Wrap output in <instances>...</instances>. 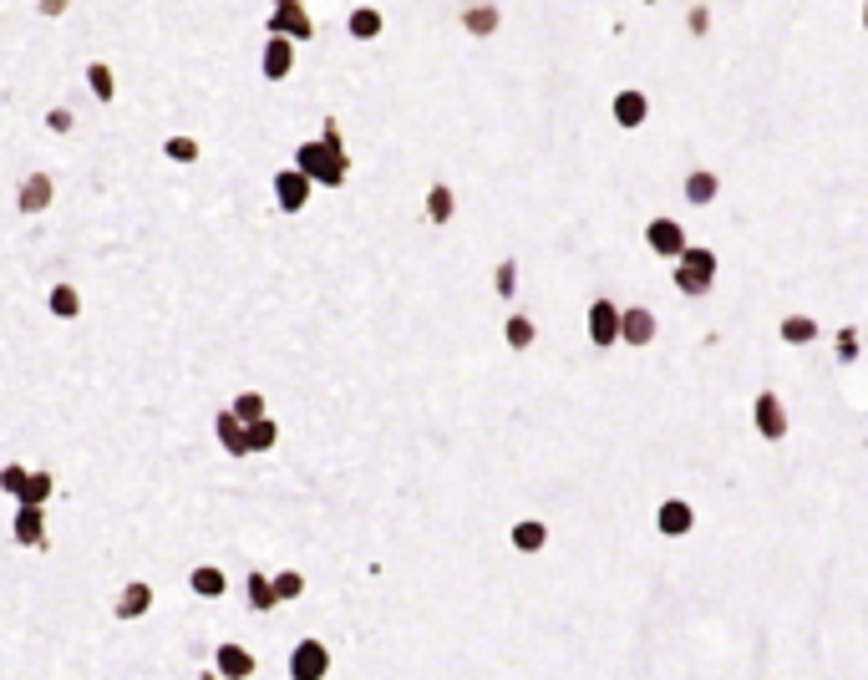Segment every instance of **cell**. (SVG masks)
<instances>
[{"instance_id": "34", "label": "cell", "mask_w": 868, "mask_h": 680, "mask_svg": "<svg viewBox=\"0 0 868 680\" xmlns=\"http://www.w3.org/2000/svg\"><path fill=\"white\" fill-rule=\"evenodd\" d=\"M26 467H0V488L5 493H15V498H21V488H26Z\"/></svg>"}, {"instance_id": "22", "label": "cell", "mask_w": 868, "mask_h": 680, "mask_svg": "<svg viewBox=\"0 0 868 680\" xmlns=\"http://www.w3.org/2000/svg\"><path fill=\"white\" fill-rule=\"evenodd\" d=\"M782 340H787V346H807V340H817V321H807V315H787V321H782Z\"/></svg>"}, {"instance_id": "31", "label": "cell", "mask_w": 868, "mask_h": 680, "mask_svg": "<svg viewBox=\"0 0 868 680\" xmlns=\"http://www.w3.org/2000/svg\"><path fill=\"white\" fill-rule=\"evenodd\" d=\"M249 604H255V609H275V604H280L265 574H249Z\"/></svg>"}, {"instance_id": "37", "label": "cell", "mask_w": 868, "mask_h": 680, "mask_svg": "<svg viewBox=\"0 0 868 680\" xmlns=\"http://www.w3.org/2000/svg\"><path fill=\"white\" fill-rule=\"evenodd\" d=\"M863 26H868V5H863Z\"/></svg>"}, {"instance_id": "21", "label": "cell", "mask_w": 868, "mask_h": 680, "mask_svg": "<svg viewBox=\"0 0 868 680\" xmlns=\"http://www.w3.org/2000/svg\"><path fill=\"white\" fill-rule=\"evenodd\" d=\"M275 442H280V426L269 422V417H265V422H255V426H244V447H249V452H269Z\"/></svg>"}, {"instance_id": "6", "label": "cell", "mask_w": 868, "mask_h": 680, "mask_svg": "<svg viewBox=\"0 0 868 680\" xmlns=\"http://www.w3.org/2000/svg\"><path fill=\"white\" fill-rule=\"evenodd\" d=\"M645 239H651V249H655V254H665V259L686 254V229H680L676 218H655L651 229H645Z\"/></svg>"}, {"instance_id": "7", "label": "cell", "mask_w": 868, "mask_h": 680, "mask_svg": "<svg viewBox=\"0 0 868 680\" xmlns=\"http://www.w3.org/2000/svg\"><path fill=\"white\" fill-rule=\"evenodd\" d=\"M589 340H594V346H614V340H620V310H614L610 300H594V305H589Z\"/></svg>"}, {"instance_id": "2", "label": "cell", "mask_w": 868, "mask_h": 680, "mask_svg": "<svg viewBox=\"0 0 868 680\" xmlns=\"http://www.w3.org/2000/svg\"><path fill=\"white\" fill-rule=\"evenodd\" d=\"M711 280H716V254H711V249H686V254H680V264H676L680 295H706V290H711Z\"/></svg>"}, {"instance_id": "36", "label": "cell", "mask_w": 868, "mask_h": 680, "mask_svg": "<svg viewBox=\"0 0 868 680\" xmlns=\"http://www.w3.org/2000/svg\"><path fill=\"white\" fill-rule=\"evenodd\" d=\"M838 356H843V360H854V356H858V335H854V330H843V335H838Z\"/></svg>"}, {"instance_id": "20", "label": "cell", "mask_w": 868, "mask_h": 680, "mask_svg": "<svg viewBox=\"0 0 868 680\" xmlns=\"http://www.w3.org/2000/svg\"><path fill=\"white\" fill-rule=\"evenodd\" d=\"M229 417L239 426H255V422H265V397H259V391H244L239 401H234L229 407Z\"/></svg>"}, {"instance_id": "29", "label": "cell", "mask_w": 868, "mask_h": 680, "mask_svg": "<svg viewBox=\"0 0 868 680\" xmlns=\"http://www.w3.org/2000/svg\"><path fill=\"white\" fill-rule=\"evenodd\" d=\"M87 81H92V91H97V102H112L117 81H112V72H107L102 62H97V66H87Z\"/></svg>"}, {"instance_id": "8", "label": "cell", "mask_w": 868, "mask_h": 680, "mask_svg": "<svg viewBox=\"0 0 868 680\" xmlns=\"http://www.w3.org/2000/svg\"><path fill=\"white\" fill-rule=\"evenodd\" d=\"M655 330H661V325H655L651 310H640V305L620 310V340H630V346H651Z\"/></svg>"}, {"instance_id": "1", "label": "cell", "mask_w": 868, "mask_h": 680, "mask_svg": "<svg viewBox=\"0 0 868 680\" xmlns=\"http://www.w3.org/2000/svg\"><path fill=\"white\" fill-rule=\"evenodd\" d=\"M300 173H305L310 183H325V188L345 183L351 158H345L341 142H335V122H325V142H305V148H300Z\"/></svg>"}, {"instance_id": "33", "label": "cell", "mask_w": 868, "mask_h": 680, "mask_svg": "<svg viewBox=\"0 0 868 680\" xmlns=\"http://www.w3.org/2000/svg\"><path fill=\"white\" fill-rule=\"evenodd\" d=\"M163 148H168L173 163H193V158H198V142H193V138H168Z\"/></svg>"}, {"instance_id": "26", "label": "cell", "mask_w": 868, "mask_h": 680, "mask_svg": "<svg viewBox=\"0 0 868 680\" xmlns=\"http://www.w3.org/2000/svg\"><path fill=\"white\" fill-rule=\"evenodd\" d=\"M46 498H52V477H46V473H31L26 488H21V508H41Z\"/></svg>"}, {"instance_id": "16", "label": "cell", "mask_w": 868, "mask_h": 680, "mask_svg": "<svg viewBox=\"0 0 868 680\" xmlns=\"http://www.w3.org/2000/svg\"><path fill=\"white\" fill-rule=\"evenodd\" d=\"M148 604H153V589H148V584H128V589H122V599H117V615H122V619H138V615H148Z\"/></svg>"}, {"instance_id": "11", "label": "cell", "mask_w": 868, "mask_h": 680, "mask_svg": "<svg viewBox=\"0 0 868 680\" xmlns=\"http://www.w3.org/2000/svg\"><path fill=\"white\" fill-rule=\"evenodd\" d=\"M294 72V46L285 36H269V46H265V77L269 81H285Z\"/></svg>"}, {"instance_id": "13", "label": "cell", "mask_w": 868, "mask_h": 680, "mask_svg": "<svg viewBox=\"0 0 868 680\" xmlns=\"http://www.w3.org/2000/svg\"><path fill=\"white\" fill-rule=\"evenodd\" d=\"M52 178H46V173H31L26 183H21V214H41V208L52 204Z\"/></svg>"}, {"instance_id": "10", "label": "cell", "mask_w": 868, "mask_h": 680, "mask_svg": "<svg viewBox=\"0 0 868 680\" xmlns=\"http://www.w3.org/2000/svg\"><path fill=\"white\" fill-rule=\"evenodd\" d=\"M214 660H218V675L224 680H249L255 675V655L244 650V645H218Z\"/></svg>"}, {"instance_id": "35", "label": "cell", "mask_w": 868, "mask_h": 680, "mask_svg": "<svg viewBox=\"0 0 868 680\" xmlns=\"http://www.w3.org/2000/svg\"><path fill=\"white\" fill-rule=\"evenodd\" d=\"M513 284H518V264L503 259V264H498V295H513Z\"/></svg>"}, {"instance_id": "25", "label": "cell", "mask_w": 868, "mask_h": 680, "mask_svg": "<svg viewBox=\"0 0 868 680\" xmlns=\"http://www.w3.org/2000/svg\"><path fill=\"white\" fill-rule=\"evenodd\" d=\"M716 188H721L716 173H690V178H686V198H690V204H711Z\"/></svg>"}, {"instance_id": "27", "label": "cell", "mask_w": 868, "mask_h": 680, "mask_svg": "<svg viewBox=\"0 0 868 680\" xmlns=\"http://www.w3.org/2000/svg\"><path fill=\"white\" fill-rule=\"evenodd\" d=\"M503 335H508L513 350H528L538 330H534V321H528V315H508V330H503Z\"/></svg>"}, {"instance_id": "32", "label": "cell", "mask_w": 868, "mask_h": 680, "mask_svg": "<svg viewBox=\"0 0 868 680\" xmlns=\"http://www.w3.org/2000/svg\"><path fill=\"white\" fill-rule=\"evenodd\" d=\"M269 589H275V599H294V594L305 589V579H300V574H294V569H290V574L269 579Z\"/></svg>"}, {"instance_id": "14", "label": "cell", "mask_w": 868, "mask_h": 680, "mask_svg": "<svg viewBox=\"0 0 868 680\" xmlns=\"http://www.w3.org/2000/svg\"><path fill=\"white\" fill-rule=\"evenodd\" d=\"M645 112H651V107H645L640 91H620V97H614V122H620V128H640Z\"/></svg>"}, {"instance_id": "19", "label": "cell", "mask_w": 868, "mask_h": 680, "mask_svg": "<svg viewBox=\"0 0 868 680\" xmlns=\"http://www.w3.org/2000/svg\"><path fill=\"white\" fill-rule=\"evenodd\" d=\"M452 208H458L452 188H448V183H432V193H427V218H432V224H448Z\"/></svg>"}, {"instance_id": "12", "label": "cell", "mask_w": 868, "mask_h": 680, "mask_svg": "<svg viewBox=\"0 0 868 680\" xmlns=\"http://www.w3.org/2000/svg\"><path fill=\"white\" fill-rule=\"evenodd\" d=\"M15 543L46 549V513H41V508H21V513H15Z\"/></svg>"}, {"instance_id": "17", "label": "cell", "mask_w": 868, "mask_h": 680, "mask_svg": "<svg viewBox=\"0 0 868 680\" xmlns=\"http://www.w3.org/2000/svg\"><path fill=\"white\" fill-rule=\"evenodd\" d=\"M214 432H218V442H224V452H234V457L249 452V447H244V426L234 422L229 411H218V417H214Z\"/></svg>"}, {"instance_id": "15", "label": "cell", "mask_w": 868, "mask_h": 680, "mask_svg": "<svg viewBox=\"0 0 868 680\" xmlns=\"http://www.w3.org/2000/svg\"><path fill=\"white\" fill-rule=\"evenodd\" d=\"M690 508L680 498H670V503H661V533H670V539H680V533H690Z\"/></svg>"}, {"instance_id": "28", "label": "cell", "mask_w": 868, "mask_h": 680, "mask_svg": "<svg viewBox=\"0 0 868 680\" xmlns=\"http://www.w3.org/2000/svg\"><path fill=\"white\" fill-rule=\"evenodd\" d=\"M193 594H204V599H218V594H224V574H218V569H193Z\"/></svg>"}, {"instance_id": "9", "label": "cell", "mask_w": 868, "mask_h": 680, "mask_svg": "<svg viewBox=\"0 0 868 680\" xmlns=\"http://www.w3.org/2000/svg\"><path fill=\"white\" fill-rule=\"evenodd\" d=\"M275 198H280V208L285 214H294V208H305V198H310V178L300 173V168H290V173H280L275 178Z\"/></svg>"}, {"instance_id": "23", "label": "cell", "mask_w": 868, "mask_h": 680, "mask_svg": "<svg viewBox=\"0 0 868 680\" xmlns=\"http://www.w3.org/2000/svg\"><path fill=\"white\" fill-rule=\"evenodd\" d=\"M52 315H62V321H77L82 315V295L72 290V284H56L52 290Z\"/></svg>"}, {"instance_id": "18", "label": "cell", "mask_w": 868, "mask_h": 680, "mask_svg": "<svg viewBox=\"0 0 868 680\" xmlns=\"http://www.w3.org/2000/svg\"><path fill=\"white\" fill-rule=\"evenodd\" d=\"M544 543H549V528H544V523H534V518H528V523H513V549L538 553Z\"/></svg>"}, {"instance_id": "24", "label": "cell", "mask_w": 868, "mask_h": 680, "mask_svg": "<svg viewBox=\"0 0 868 680\" xmlns=\"http://www.w3.org/2000/svg\"><path fill=\"white\" fill-rule=\"evenodd\" d=\"M462 26L473 31V36H487V31L498 26V11H493V5H468V11H462Z\"/></svg>"}, {"instance_id": "3", "label": "cell", "mask_w": 868, "mask_h": 680, "mask_svg": "<svg viewBox=\"0 0 868 680\" xmlns=\"http://www.w3.org/2000/svg\"><path fill=\"white\" fill-rule=\"evenodd\" d=\"M325 670H331V650H325V640H300L290 655V675L294 680H325Z\"/></svg>"}, {"instance_id": "4", "label": "cell", "mask_w": 868, "mask_h": 680, "mask_svg": "<svg viewBox=\"0 0 868 680\" xmlns=\"http://www.w3.org/2000/svg\"><path fill=\"white\" fill-rule=\"evenodd\" d=\"M269 26H275V36H285V41H310V15H305V5H294V0H285V5H275V15H269Z\"/></svg>"}, {"instance_id": "30", "label": "cell", "mask_w": 868, "mask_h": 680, "mask_svg": "<svg viewBox=\"0 0 868 680\" xmlns=\"http://www.w3.org/2000/svg\"><path fill=\"white\" fill-rule=\"evenodd\" d=\"M376 31H381V15H376V11H366V5H361V11H351V36L371 41Z\"/></svg>"}, {"instance_id": "5", "label": "cell", "mask_w": 868, "mask_h": 680, "mask_svg": "<svg viewBox=\"0 0 868 680\" xmlns=\"http://www.w3.org/2000/svg\"><path fill=\"white\" fill-rule=\"evenodd\" d=\"M752 417H757V432H762L767 442L787 436V411H782L777 391H762V397H757V407H752Z\"/></svg>"}]
</instances>
